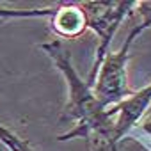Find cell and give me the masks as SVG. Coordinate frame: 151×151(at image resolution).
I'll use <instances>...</instances> for the list:
<instances>
[{
  "label": "cell",
  "mask_w": 151,
  "mask_h": 151,
  "mask_svg": "<svg viewBox=\"0 0 151 151\" xmlns=\"http://www.w3.org/2000/svg\"><path fill=\"white\" fill-rule=\"evenodd\" d=\"M39 46L55 62L68 84V103L60 123H73V126L69 132L59 135L57 140L84 139L91 151H117L112 137V119L107 109L98 103L93 87L75 71L69 50L64 48L62 41L41 43Z\"/></svg>",
  "instance_id": "6da1fadb"
},
{
  "label": "cell",
  "mask_w": 151,
  "mask_h": 151,
  "mask_svg": "<svg viewBox=\"0 0 151 151\" xmlns=\"http://www.w3.org/2000/svg\"><path fill=\"white\" fill-rule=\"evenodd\" d=\"M135 37L137 36L133 34V30H130L121 50H109L96 71L93 93L103 109H110L126 100L128 96H132V89L128 86V57Z\"/></svg>",
  "instance_id": "7a4b0ae2"
},
{
  "label": "cell",
  "mask_w": 151,
  "mask_h": 151,
  "mask_svg": "<svg viewBox=\"0 0 151 151\" xmlns=\"http://www.w3.org/2000/svg\"><path fill=\"white\" fill-rule=\"evenodd\" d=\"M87 14V29H93L98 36V50H96V59L94 64L89 71V77L86 82L93 87L96 71L105 57V53L110 50V43L121 25V22L133 13L137 2H82L80 4Z\"/></svg>",
  "instance_id": "3957f363"
},
{
  "label": "cell",
  "mask_w": 151,
  "mask_h": 151,
  "mask_svg": "<svg viewBox=\"0 0 151 151\" xmlns=\"http://www.w3.org/2000/svg\"><path fill=\"white\" fill-rule=\"evenodd\" d=\"M52 18V30L66 39H75L78 37L86 29H87V14L80 4L68 2L60 4L59 7L53 9Z\"/></svg>",
  "instance_id": "277c9868"
},
{
  "label": "cell",
  "mask_w": 151,
  "mask_h": 151,
  "mask_svg": "<svg viewBox=\"0 0 151 151\" xmlns=\"http://www.w3.org/2000/svg\"><path fill=\"white\" fill-rule=\"evenodd\" d=\"M52 7H36V9H18V7H2L0 6V20L11 18H46L52 16Z\"/></svg>",
  "instance_id": "5b68a950"
},
{
  "label": "cell",
  "mask_w": 151,
  "mask_h": 151,
  "mask_svg": "<svg viewBox=\"0 0 151 151\" xmlns=\"http://www.w3.org/2000/svg\"><path fill=\"white\" fill-rule=\"evenodd\" d=\"M0 142H2L9 151H32L23 139H20L13 130H9L2 123H0Z\"/></svg>",
  "instance_id": "8992f818"
},
{
  "label": "cell",
  "mask_w": 151,
  "mask_h": 151,
  "mask_svg": "<svg viewBox=\"0 0 151 151\" xmlns=\"http://www.w3.org/2000/svg\"><path fill=\"white\" fill-rule=\"evenodd\" d=\"M133 13H137V14L140 16V23H139V25H135V27L132 29V30H133V34H135V36H139V34H142L146 29H149V27H151V0L137 2V6H135Z\"/></svg>",
  "instance_id": "52a82bcc"
},
{
  "label": "cell",
  "mask_w": 151,
  "mask_h": 151,
  "mask_svg": "<svg viewBox=\"0 0 151 151\" xmlns=\"http://www.w3.org/2000/svg\"><path fill=\"white\" fill-rule=\"evenodd\" d=\"M140 132H142V133H146V135L151 139V119H149V121H146V123H142Z\"/></svg>",
  "instance_id": "ba28073f"
},
{
  "label": "cell",
  "mask_w": 151,
  "mask_h": 151,
  "mask_svg": "<svg viewBox=\"0 0 151 151\" xmlns=\"http://www.w3.org/2000/svg\"><path fill=\"white\" fill-rule=\"evenodd\" d=\"M142 89H144V93L151 98V84H149V86H146V87H142Z\"/></svg>",
  "instance_id": "9c48e42d"
}]
</instances>
